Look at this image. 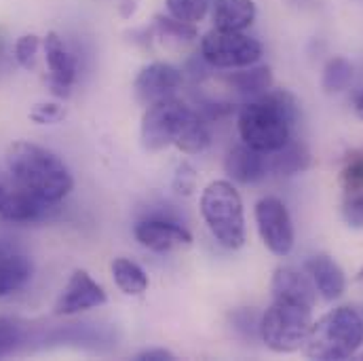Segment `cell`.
<instances>
[{
	"instance_id": "obj_1",
	"label": "cell",
	"mask_w": 363,
	"mask_h": 361,
	"mask_svg": "<svg viewBox=\"0 0 363 361\" xmlns=\"http://www.w3.org/2000/svg\"><path fill=\"white\" fill-rule=\"evenodd\" d=\"M298 116L300 104L291 91L269 89L241 106L237 129L243 144L269 155L294 138Z\"/></svg>"
},
{
	"instance_id": "obj_2",
	"label": "cell",
	"mask_w": 363,
	"mask_h": 361,
	"mask_svg": "<svg viewBox=\"0 0 363 361\" xmlns=\"http://www.w3.org/2000/svg\"><path fill=\"white\" fill-rule=\"evenodd\" d=\"M6 170L15 186L53 203L64 201L74 188L68 165L53 150L32 142H15L9 146Z\"/></svg>"
},
{
	"instance_id": "obj_3",
	"label": "cell",
	"mask_w": 363,
	"mask_h": 361,
	"mask_svg": "<svg viewBox=\"0 0 363 361\" xmlns=\"http://www.w3.org/2000/svg\"><path fill=\"white\" fill-rule=\"evenodd\" d=\"M363 345V315L357 309L338 306L313 321L304 343L306 357L342 361L353 357Z\"/></svg>"
},
{
	"instance_id": "obj_4",
	"label": "cell",
	"mask_w": 363,
	"mask_h": 361,
	"mask_svg": "<svg viewBox=\"0 0 363 361\" xmlns=\"http://www.w3.org/2000/svg\"><path fill=\"white\" fill-rule=\"evenodd\" d=\"M201 216L213 239L226 250L245 245V211L239 190L228 180L207 184L201 194Z\"/></svg>"
},
{
	"instance_id": "obj_5",
	"label": "cell",
	"mask_w": 363,
	"mask_h": 361,
	"mask_svg": "<svg viewBox=\"0 0 363 361\" xmlns=\"http://www.w3.org/2000/svg\"><path fill=\"white\" fill-rule=\"evenodd\" d=\"M313 326V309L272 298L260 317V338L274 353H294L304 347Z\"/></svg>"
},
{
	"instance_id": "obj_6",
	"label": "cell",
	"mask_w": 363,
	"mask_h": 361,
	"mask_svg": "<svg viewBox=\"0 0 363 361\" xmlns=\"http://www.w3.org/2000/svg\"><path fill=\"white\" fill-rule=\"evenodd\" d=\"M201 55L211 68L237 70L258 64L264 55V47L245 32L213 28L201 38Z\"/></svg>"
},
{
	"instance_id": "obj_7",
	"label": "cell",
	"mask_w": 363,
	"mask_h": 361,
	"mask_svg": "<svg viewBox=\"0 0 363 361\" xmlns=\"http://www.w3.org/2000/svg\"><path fill=\"white\" fill-rule=\"evenodd\" d=\"M192 114L194 110L180 99H176L174 95L150 104L140 125V140L144 150L161 152L174 146L176 140L180 138L184 125Z\"/></svg>"
},
{
	"instance_id": "obj_8",
	"label": "cell",
	"mask_w": 363,
	"mask_h": 361,
	"mask_svg": "<svg viewBox=\"0 0 363 361\" xmlns=\"http://www.w3.org/2000/svg\"><path fill=\"white\" fill-rule=\"evenodd\" d=\"M254 216H256L260 239L272 254L281 258L291 254L296 233H294V222H291L287 205L277 196H262L256 203Z\"/></svg>"
},
{
	"instance_id": "obj_9",
	"label": "cell",
	"mask_w": 363,
	"mask_h": 361,
	"mask_svg": "<svg viewBox=\"0 0 363 361\" xmlns=\"http://www.w3.org/2000/svg\"><path fill=\"white\" fill-rule=\"evenodd\" d=\"M135 241L155 254H167L178 248H188L192 243V235L180 222L165 216H144L133 226Z\"/></svg>"
},
{
	"instance_id": "obj_10",
	"label": "cell",
	"mask_w": 363,
	"mask_h": 361,
	"mask_svg": "<svg viewBox=\"0 0 363 361\" xmlns=\"http://www.w3.org/2000/svg\"><path fill=\"white\" fill-rule=\"evenodd\" d=\"M43 49H45V60L49 68L47 87L55 97L68 99L72 95L74 81L79 77V64H77L74 53L70 51L66 40L57 32H49L45 36Z\"/></svg>"
},
{
	"instance_id": "obj_11",
	"label": "cell",
	"mask_w": 363,
	"mask_h": 361,
	"mask_svg": "<svg viewBox=\"0 0 363 361\" xmlns=\"http://www.w3.org/2000/svg\"><path fill=\"white\" fill-rule=\"evenodd\" d=\"M106 302H108L106 289L91 277L89 272L77 269L70 274L62 294L57 296V300L53 304V313L60 317H72V315L85 313L91 309H99Z\"/></svg>"
},
{
	"instance_id": "obj_12",
	"label": "cell",
	"mask_w": 363,
	"mask_h": 361,
	"mask_svg": "<svg viewBox=\"0 0 363 361\" xmlns=\"http://www.w3.org/2000/svg\"><path fill=\"white\" fill-rule=\"evenodd\" d=\"M182 83H184V72L178 66L167 62H152L138 72L133 91L142 104L150 106L159 99L172 97L180 89Z\"/></svg>"
},
{
	"instance_id": "obj_13",
	"label": "cell",
	"mask_w": 363,
	"mask_h": 361,
	"mask_svg": "<svg viewBox=\"0 0 363 361\" xmlns=\"http://www.w3.org/2000/svg\"><path fill=\"white\" fill-rule=\"evenodd\" d=\"M57 205L53 201H47L26 188L15 186L6 192V199L0 209V220L13 222V224H36L53 218L57 213Z\"/></svg>"
},
{
	"instance_id": "obj_14",
	"label": "cell",
	"mask_w": 363,
	"mask_h": 361,
	"mask_svg": "<svg viewBox=\"0 0 363 361\" xmlns=\"http://www.w3.org/2000/svg\"><path fill=\"white\" fill-rule=\"evenodd\" d=\"M224 172L226 176L237 184L252 186L267 178L269 170V155L260 152L247 144H237L228 150L224 159Z\"/></svg>"
},
{
	"instance_id": "obj_15",
	"label": "cell",
	"mask_w": 363,
	"mask_h": 361,
	"mask_svg": "<svg viewBox=\"0 0 363 361\" xmlns=\"http://www.w3.org/2000/svg\"><path fill=\"white\" fill-rule=\"evenodd\" d=\"M272 298L277 300H289L304 306H315L317 302V287L308 272L298 271L294 267H279L272 272L271 281Z\"/></svg>"
},
{
	"instance_id": "obj_16",
	"label": "cell",
	"mask_w": 363,
	"mask_h": 361,
	"mask_svg": "<svg viewBox=\"0 0 363 361\" xmlns=\"http://www.w3.org/2000/svg\"><path fill=\"white\" fill-rule=\"evenodd\" d=\"M304 271L308 272V277L313 279V283L317 287V294L323 300H328V302L338 300L345 294V289H347L345 271L328 254H315V256H311L304 262Z\"/></svg>"
},
{
	"instance_id": "obj_17",
	"label": "cell",
	"mask_w": 363,
	"mask_h": 361,
	"mask_svg": "<svg viewBox=\"0 0 363 361\" xmlns=\"http://www.w3.org/2000/svg\"><path fill=\"white\" fill-rule=\"evenodd\" d=\"M211 21L213 28L243 32L247 30L258 15L254 0H211Z\"/></svg>"
},
{
	"instance_id": "obj_18",
	"label": "cell",
	"mask_w": 363,
	"mask_h": 361,
	"mask_svg": "<svg viewBox=\"0 0 363 361\" xmlns=\"http://www.w3.org/2000/svg\"><path fill=\"white\" fill-rule=\"evenodd\" d=\"M311 167V150L298 138H291L274 152H269V170L281 178H291Z\"/></svg>"
},
{
	"instance_id": "obj_19",
	"label": "cell",
	"mask_w": 363,
	"mask_h": 361,
	"mask_svg": "<svg viewBox=\"0 0 363 361\" xmlns=\"http://www.w3.org/2000/svg\"><path fill=\"white\" fill-rule=\"evenodd\" d=\"M34 272V265L23 254L2 252L0 254V300L23 289Z\"/></svg>"
},
{
	"instance_id": "obj_20",
	"label": "cell",
	"mask_w": 363,
	"mask_h": 361,
	"mask_svg": "<svg viewBox=\"0 0 363 361\" xmlns=\"http://www.w3.org/2000/svg\"><path fill=\"white\" fill-rule=\"evenodd\" d=\"M224 83L243 97H258L272 89V70L269 66H247L237 68L224 77Z\"/></svg>"
},
{
	"instance_id": "obj_21",
	"label": "cell",
	"mask_w": 363,
	"mask_h": 361,
	"mask_svg": "<svg viewBox=\"0 0 363 361\" xmlns=\"http://www.w3.org/2000/svg\"><path fill=\"white\" fill-rule=\"evenodd\" d=\"M110 271H112V279L116 287L125 296H142L150 285L146 271L129 258H114V262L110 265Z\"/></svg>"
},
{
	"instance_id": "obj_22",
	"label": "cell",
	"mask_w": 363,
	"mask_h": 361,
	"mask_svg": "<svg viewBox=\"0 0 363 361\" xmlns=\"http://www.w3.org/2000/svg\"><path fill=\"white\" fill-rule=\"evenodd\" d=\"M211 144V131H209V121L203 118L199 114V110H194V114L188 118V123L184 125L180 138L176 140V148L184 155H201L209 148Z\"/></svg>"
},
{
	"instance_id": "obj_23",
	"label": "cell",
	"mask_w": 363,
	"mask_h": 361,
	"mask_svg": "<svg viewBox=\"0 0 363 361\" xmlns=\"http://www.w3.org/2000/svg\"><path fill=\"white\" fill-rule=\"evenodd\" d=\"M353 77H355V68L347 57H332L323 68L321 87L328 95H336L351 87Z\"/></svg>"
},
{
	"instance_id": "obj_24",
	"label": "cell",
	"mask_w": 363,
	"mask_h": 361,
	"mask_svg": "<svg viewBox=\"0 0 363 361\" xmlns=\"http://www.w3.org/2000/svg\"><path fill=\"white\" fill-rule=\"evenodd\" d=\"M28 343V326L15 317L0 315V360L15 355Z\"/></svg>"
},
{
	"instance_id": "obj_25",
	"label": "cell",
	"mask_w": 363,
	"mask_h": 361,
	"mask_svg": "<svg viewBox=\"0 0 363 361\" xmlns=\"http://www.w3.org/2000/svg\"><path fill=\"white\" fill-rule=\"evenodd\" d=\"M167 13L186 23H199L211 9V0H165Z\"/></svg>"
},
{
	"instance_id": "obj_26",
	"label": "cell",
	"mask_w": 363,
	"mask_h": 361,
	"mask_svg": "<svg viewBox=\"0 0 363 361\" xmlns=\"http://www.w3.org/2000/svg\"><path fill=\"white\" fill-rule=\"evenodd\" d=\"M340 186L345 192L363 190V148L347 155L342 172H340Z\"/></svg>"
},
{
	"instance_id": "obj_27",
	"label": "cell",
	"mask_w": 363,
	"mask_h": 361,
	"mask_svg": "<svg viewBox=\"0 0 363 361\" xmlns=\"http://www.w3.org/2000/svg\"><path fill=\"white\" fill-rule=\"evenodd\" d=\"M155 28L165 38H174V40H192V38H196L194 23H186V21L172 17V15H157L155 17Z\"/></svg>"
},
{
	"instance_id": "obj_28",
	"label": "cell",
	"mask_w": 363,
	"mask_h": 361,
	"mask_svg": "<svg viewBox=\"0 0 363 361\" xmlns=\"http://www.w3.org/2000/svg\"><path fill=\"white\" fill-rule=\"evenodd\" d=\"M260 313H256L254 309H237L235 313H230V328L245 340H254L256 336H260Z\"/></svg>"
},
{
	"instance_id": "obj_29",
	"label": "cell",
	"mask_w": 363,
	"mask_h": 361,
	"mask_svg": "<svg viewBox=\"0 0 363 361\" xmlns=\"http://www.w3.org/2000/svg\"><path fill=\"white\" fill-rule=\"evenodd\" d=\"M38 51H40V38L36 34H23L15 43V60L23 70L36 68Z\"/></svg>"
},
{
	"instance_id": "obj_30",
	"label": "cell",
	"mask_w": 363,
	"mask_h": 361,
	"mask_svg": "<svg viewBox=\"0 0 363 361\" xmlns=\"http://www.w3.org/2000/svg\"><path fill=\"white\" fill-rule=\"evenodd\" d=\"M30 118L36 125H55L66 118V106L60 101H40L30 110Z\"/></svg>"
},
{
	"instance_id": "obj_31",
	"label": "cell",
	"mask_w": 363,
	"mask_h": 361,
	"mask_svg": "<svg viewBox=\"0 0 363 361\" xmlns=\"http://www.w3.org/2000/svg\"><path fill=\"white\" fill-rule=\"evenodd\" d=\"M196 184H199V174H196L194 165L188 163V161H182L180 165L176 167L174 178H172V188L176 190V194L190 196L196 190Z\"/></svg>"
},
{
	"instance_id": "obj_32",
	"label": "cell",
	"mask_w": 363,
	"mask_h": 361,
	"mask_svg": "<svg viewBox=\"0 0 363 361\" xmlns=\"http://www.w3.org/2000/svg\"><path fill=\"white\" fill-rule=\"evenodd\" d=\"M342 220L351 228H363V190L357 192H347L342 201Z\"/></svg>"
},
{
	"instance_id": "obj_33",
	"label": "cell",
	"mask_w": 363,
	"mask_h": 361,
	"mask_svg": "<svg viewBox=\"0 0 363 361\" xmlns=\"http://www.w3.org/2000/svg\"><path fill=\"white\" fill-rule=\"evenodd\" d=\"M138 361H174L176 355L169 349H144L135 355Z\"/></svg>"
},
{
	"instance_id": "obj_34",
	"label": "cell",
	"mask_w": 363,
	"mask_h": 361,
	"mask_svg": "<svg viewBox=\"0 0 363 361\" xmlns=\"http://www.w3.org/2000/svg\"><path fill=\"white\" fill-rule=\"evenodd\" d=\"M353 110H355V114L359 116V118H363V87H359V89L353 93Z\"/></svg>"
},
{
	"instance_id": "obj_35",
	"label": "cell",
	"mask_w": 363,
	"mask_h": 361,
	"mask_svg": "<svg viewBox=\"0 0 363 361\" xmlns=\"http://www.w3.org/2000/svg\"><path fill=\"white\" fill-rule=\"evenodd\" d=\"M6 192H9V188L0 186V209H2V203H4V199H6Z\"/></svg>"
},
{
	"instance_id": "obj_36",
	"label": "cell",
	"mask_w": 363,
	"mask_h": 361,
	"mask_svg": "<svg viewBox=\"0 0 363 361\" xmlns=\"http://www.w3.org/2000/svg\"><path fill=\"white\" fill-rule=\"evenodd\" d=\"M357 281H363V269L359 271V274H357Z\"/></svg>"
},
{
	"instance_id": "obj_37",
	"label": "cell",
	"mask_w": 363,
	"mask_h": 361,
	"mask_svg": "<svg viewBox=\"0 0 363 361\" xmlns=\"http://www.w3.org/2000/svg\"><path fill=\"white\" fill-rule=\"evenodd\" d=\"M2 252H4V248H2V245H0V254H2Z\"/></svg>"
}]
</instances>
